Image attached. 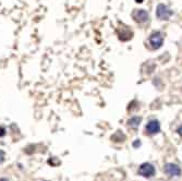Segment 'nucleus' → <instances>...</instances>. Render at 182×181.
Returning a JSON list of instances; mask_svg holds the SVG:
<instances>
[{
  "mask_svg": "<svg viewBox=\"0 0 182 181\" xmlns=\"http://www.w3.org/2000/svg\"><path fill=\"white\" fill-rule=\"evenodd\" d=\"M172 11L170 10L167 5H158L156 9V16L160 20H168L172 16Z\"/></svg>",
  "mask_w": 182,
  "mask_h": 181,
  "instance_id": "obj_1",
  "label": "nucleus"
},
{
  "mask_svg": "<svg viewBox=\"0 0 182 181\" xmlns=\"http://www.w3.org/2000/svg\"><path fill=\"white\" fill-rule=\"evenodd\" d=\"M163 43H164V37H163L160 32H154L151 36H149V44L155 49L160 48Z\"/></svg>",
  "mask_w": 182,
  "mask_h": 181,
  "instance_id": "obj_2",
  "label": "nucleus"
},
{
  "mask_svg": "<svg viewBox=\"0 0 182 181\" xmlns=\"http://www.w3.org/2000/svg\"><path fill=\"white\" fill-rule=\"evenodd\" d=\"M138 173L143 177H153L155 175V168L152 164L144 163L138 168Z\"/></svg>",
  "mask_w": 182,
  "mask_h": 181,
  "instance_id": "obj_3",
  "label": "nucleus"
},
{
  "mask_svg": "<svg viewBox=\"0 0 182 181\" xmlns=\"http://www.w3.org/2000/svg\"><path fill=\"white\" fill-rule=\"evenodd\" d=\"M165 172L168 173L169 176H180L181 175V169L178 165H174V164H166L164 168Z\"/></svg>",
  "mask_w": 182,
  "mask_h": 181,
  "instance_id": "obj_4",
  "label": "nucleus"
},
{
  "mask_svg": "<svg viewBox=\"0 0 182 181\" xmlns=\"http://www.w3.org/2000/svg\"><path fill=\"white\" fill-rule=\"evenodd\" d=\"M146 131L148 134H156L160 131V124L157 120H152L146 126Z\"/></svg>",
  "mask_w": 182,
  "mask_h": 181,
  "instance_id": "obj_5",
  "label": "nucleus"
},
{
  "mask_svg": "<svg viewBox=\"0 0 182 181\" xmlns=\"http://www.w3.org/2000/svg\"><path fill=\"white\" fill-rule=\"evenodd\" d=\"M133 18L138 23H144L148 20V13L143 9H140V10H136L133 13Z\"/></svg>",
  "mask_w": 182,
  "mask_h": 181,
  "instance_id": "obj_6",
  "label": "nucleus"
},
{
  "mask_svg": "<svg viewBox=\"0 0 182 181\" xmlns=\"http://www.w3.org/2000/svg\"><path fill=\"white\" fill-rule=\"evenodd\" d=\"M141 121H142V118H141V117H133V118H131V119L128 121V124L132 128H138V126H140Z\"/></svg>",
  "mask_w": 182,
  "mask_h": 181,
  "instance_id": "obj_7",
  "label": "nucleus"
},
{
  "mask_svg": "<svg viewBox=\"0 0 182 181\" xmlns=\"http://www.w3.org/2000/svg\"><path fill=\"white\" fill-rule=\"evenodd\" d=\"M3 161H5V153H3V151L0 150V164L2 163Z\"/></svg>",
  "mask_w": 182,
  "mask_h": 181,
  "instance_id": "obj_8",
  "label": "nucleus"
},
{
  "mask_svg": "<svg viewBox=\"0 0 182 181\" xmlns=\"http://www.w3.org/2000/svg\"><path fill=\"white\" fill-rule=\"evenodd\" d=\"M133 146H134V147H138V146H141V141L135 140L134 142H133Z\"/></svg>",
  "mask_w": 182,
  "mask_h": 181,
  "instance_id": "obj_9",
  "label": "nucleus"
},
{
  "mask_svg": "<svg viewBox=\"0 0 182 181\" xmlns=\"http://www.w3.org/2000/svg\"><path fill=\"white\" fill-rule=\"evenodd\" d=\"M5 134V129L3 127H0V137H3Z\"/></svg>",
  "mask_w": 182,
  "mask_h": 181,
  "instance_id": "obj_10",
  "label": "nucleus"
},
{
  "mask_svg": "<svg viewBox=\"0 0 182 181\" xmlns=\"http://www.w3.org/2000/svg\"><path fill=\"white\" fill-rule=\"evenodd\" d=\"M178 132H179L180 135H182V127H180L179 129H178Z\"/></svg>",
  "mask_w": 182,
  "mask_h": 181,
  "instance_id": "obj_11",
  "label": "nucleus"
},
{
  "mask_svg": "<svg viewBox=\"0 0 182 181\" xmlns=\"http://www.w3.org/2000/svg\"><path fill=\"white\" fill-rule=\"evenodd\" d=\"M143 1L144 0H135V2H138V3H142Z\"/></svg>",
  "mask_w": 182,
  "mask_h": 181,
  "instance_id": "obj_12",
  "label": "nucleus"
},
{
  "mask_svg": "<svg viewBox=\"0 0 182 181\" xmlns=\"http://www.w3.org/2000/svg\"><path fill=\"white\" fill-rule=\"evenodd\" d=\"M0 181H9L8 179H5V178H1L0 179Z\"/></svg>",
  "mask_w": 182,
  "mask_h": 181,
  "instance_id": "obj_13",
  "label": "nucleus"
}]
</instances>
